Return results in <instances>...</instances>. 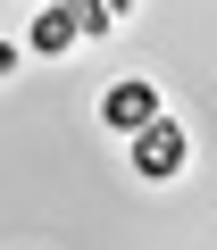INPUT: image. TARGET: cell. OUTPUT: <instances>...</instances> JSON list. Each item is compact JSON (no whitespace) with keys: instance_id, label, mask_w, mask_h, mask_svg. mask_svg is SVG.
<instances>
[{"instance_id":"obj_1","label":"cell","mask_w":217,"mask_h":250,"mask_svg":"<svg viewBox=\"0 0 217 250\" xmlns=\"http://www.w3.org/2000/svg\"><path fill=\"white\" fill-rule=\"evenodd\" d=\"M159 117H167V108H159V83H151V75H126V83L100 92V125H108V134H126V142L142 134V125H159Z\"/></svg>"},{"instance_id":"obj_2","label":"cell","mask_w":217,"mask_h":250,"mask_svg":"<svg viewBox=\"0 0 217 250\" xmlns=\"http://www.w3.org/2000/svg\"><path fill=\"white\" fill-rule=\"evenodd\" d=\"M184 159H192V142H184L175 117H159V125H142V134H134V175H142V184H175Z\"/></svg>"},{"instance_id":"obj_3","label":"cell","mask_w":217,"mask_h":250,"mask_svg":"<svg viewBox=\"0 0 217 250\" xmlns=\"http://www.w3.org/2000/svg\"><path fill=\"white\" fill-rule=\"evenodd\" d=\"M75 42H84V17L75 9H34V25H25V50L34 59H67Z\"/></svg>"},{"instance_id":"obj_4","label":"cell","mask_w":217,"mask_h":250,"mask_svg":"<svg viewBox=\"0 0 217 250\" xmlns=\"http://www.w3.org/2000/svg\"><path fill=\"white\" fill-rule=\"evenodd\" d=\"M75 17H84V34H108V25H117V17H126V0H84V9H75Z\"/></svg>"},{"instance_id":"obj_5","label":"cell","mask_w":217,"mask_h":250,"mask_svg":"<svg viewBox=\"0 0 217 250\" xmlns=\"http://www.w3.org/2000/svg\"><path fill=\"white\" fill-rule=\"evenodd\" d=\"M9 67H17V42H0V75H9Z\"/></svg>"}]
</instances>
